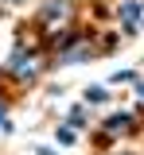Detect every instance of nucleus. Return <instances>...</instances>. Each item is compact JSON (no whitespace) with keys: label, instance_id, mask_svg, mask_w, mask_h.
Instances as JSON below:
<instances>
[{"label":"nucleus","instance_id":"1","mask_svg":"<svg viewBox=\"0 0 144 155\" xmlns=\"http://www.w3.org/2000/svg\"><path fill=\"white\" fill-rule=\"evenodd\" d=\"M117 19H121V27L129 31V35H136L144 27V0H129V4H121L117 8Z\"/></svg>","mask_w":144,"mask_h":155},{"label":"nucleus","instance_id":"2","mask_svg":"<svg viewBox=\"0 0 144 155\" xmlns=\"http://www.w3.org/2000/svg\"><path fill=\"white\" fill-rule=\"evenodd\" d=\"M66 19H70V4H66V0H47L43 12H39V23H43V27H62Z\"/></svg>","mask_w":144,"mask_h":155},{"label":"nucleus","instance_id":"3","mask_svg":"<svg viewBox=\"0 0 144 155\" xmlns=\"http://www.w3.org/2000/svg\"><path fill=\"white\" fill-rule=\"evenodd\" d=\"M129 128H132V116H129V113L105 116V132H129Z\"/></svg>","mask_w":144,"mask_h":155},{"label":"nucleus","instance_id":"4","mask_svg":"<svg viewBox=\"0 0 144 155\" xmlns=\"http://www.w3.org/2000/svg\"><path fill=\"white\" fill-rule=\"evenodd\" d=\"M86 120H90V113H86L82 105H78V109H70V116H66V128H82Z\"/></svg>","mask_w":144,"mask_h":155},{"label":"nucleus","instance_id":"5","mask_svg":"<svg viewBox=\"0 0 144 155\" xmlns=\"http://www.w3.org/2000/svg\"><path fill=\"white\" fill-rule=\"evenodd\" d=\"M86 101L101 105V101H105V89H101V85H90V89H86Z\"/></svg>","mask_w":144,"mask_h":155},{"label":"nucleus","instance_id":"6","mask_svg":"<svg viewBox=\"0 0 144 155\" xmlns=\"http://www.w3.org/2000/svg\"><path fill=\"white\" fill-rule=\"evenodd\" d=\"M55 140H59L62 147H70V143H78V140H74V128H59V136H55Z\"/></svg>","mask_w":144,"mask_h":155},{"label":"nucleus","instance_id":"7","mask_svg":"<svg viewBox=\"0 0 144 155\" xmlns=\"http://www.w3.org/2000/svg\"><path fill=\"white\" fill-rule=\"evenodd\" d=\"M113 81H121V85H125V81H136V74H132V70H117Z\"/></svg>","mask_w":144,"mask_h":155},{"label":"nucleus","instance_id":"8","mask_svg":"<svg viewBox=\"0 0 144 155\" xmlns=\"http://www.w3.org/2000/svg\"><path fill=\"white\" fill-rule=\"evenodd\" d=\"M136 93H140V97H144V81H136Z\"/></svg>","mask_w":144,"mask_h":155}]
</instances>
